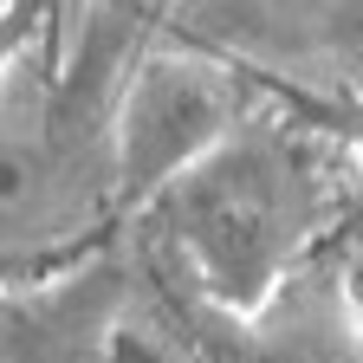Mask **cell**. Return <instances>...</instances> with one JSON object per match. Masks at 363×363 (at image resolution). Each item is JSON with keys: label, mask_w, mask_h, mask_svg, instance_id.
Returning <instances> with one entry per match:
<instances>
[{"label": "cell", "mask_w": 363, "mask_h": 363, "mask_svg": "<svg viewBox=\"0 0 363 363\" xmlns=\"http://www.w3.org/2000/svg\"><path fill=\"white\" fill-rule=\"evenodd\" d=\"M150 220L195 286L247 325L279 298L292 259L311 247L318 195L305 156L279 130H234L201 169L150 201Z\"/></svg>", "instance_id": "6da1fadb"}, {"label": "cell", "mask_w": 363, "mask_h": 363, "mask_svg": "<svg viewBox=\"0 0 363 363\" xmlns=\"http://www.w3.org/2000/svg\"><path fill=\"white\" fill-rule=\"evenodd\" d=\"M240 130L234 65L201 45H169L143 59L111 104V182L123 201H156L189 169H201Z\"/></svg>", "instance_id": "7a4b0ae2"}, {"label": "cell", "mask_w": 363, "mask_h": 363, "mask_svg": "<svg viewBox=\"0 0 363 363\" xmlns=\"http://www.w3.org/2000/svg\"><path fill=\"white\" fill-rule=\"evenodd\" d=\"M182 39L227 65H253L272 84H357L363 0H175Z\"/></svg>", "instance_id": "3957f363"}, {"label": "cell", "mask_w": 363, "mask_h": 363, "mask_svg": "<svg viewBox=\"0 0 363 363\" xmlns=\"http://www.w3.org/2000/svg\"><path fill=\"white\" fill-rule=\"evenodd\" d=\"M286 91H292V98L318 117V130L337 136V143L363 162V98H350V91H344V98H311V91H298V84H286Z\"/></svg>", "instance_id": "277c9868"}]
</instances>
